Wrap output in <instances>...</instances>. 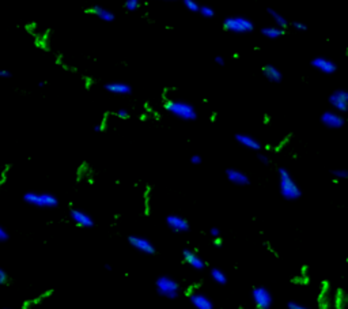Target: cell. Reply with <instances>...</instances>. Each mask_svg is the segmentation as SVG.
<instances>
[{
	"instance_id": "cell-31",
	"label": "cell",
	"mask_w": 348,
	"mask_h": 309,
	"mask_svg": "<svg viewBox=\"0 0 348 309\" xmlns=\"http://www.w3.org/2000/svg\"><path fill=\"white\" fill-rule=\"evenodd\" d=\"M7 281H8V275L7 272L3 269H0V285H6Z\"/></svg>"
},
{
	"instance_id": "cell-24",
	"label": "cell",
	"mask_w": 348,
	"mask_h": 309,
	"mask_svg": "<svg viewBox=\"0 0 348 309\" xmlns=\"http://www.w3.org/2000/svg\"><path fill=\"white\" fill-rule=\"evenodd\" d=\"M183 3H184V6L189 10V11H192V13H199V8H200V6L196 3V0H183Z\"/></svg>"
},
{
	"instance_id": "cell-10",
	"label": "cell",
	"mask_w": 348,
	"mask_h": 309,
	"mask_svg": "<svg viewBox=\"0 0 348 309\" xmlns=\"http://www.w3.org/2000/svg\"><path fill=\"white\" fill-rule=\"evenodd\" d=\"M166 225L170 228V231L176 232V233H186L189 232V222L188 219H185L181 215L177 214H170L166 218Z\"/></svg>"
},
{
	"instance_id": "cell-12",
	"label": "cell",
	"mask_w": 348,
	"mask_h": 309,
	"mask_svg": "<svg viewBox=\"0 0 348 309\" xmlns=\"http://www.w3.org/2000/svg\"><path fill=\"white\" fill-rule=\"evenodd\" d=\"M70 217L73 219V224H76L80 228H92L94 226V219L92 218V215L83 210L73 209L70 212Z\"/></svg>"
},
{
	"instance_id": "cell-22",
	"label": "cell",
	"mask_w": 348,
	"mask_h": 309,
	"mask_svg": "<svg viewBox=\"0 0 348 309\" xmlns=\"http://www.w3.org/2000/svg\"><path fill=\"white\" fill-rule=\"evenodd\" d=\"M268 14H270L271 17H272V19L275 20L276 26L277 27H282V29H284V27L289 25V22H287V19L283 17L282 14L276 13L275 10H272V8H268Z\"/></svg>"
},
{
	"instance_id": "cell-20",
	"label": "cell",
	"mask_w": 348,
	"mask_h": 309,
	"mask_svg": "<svg viewBox=\"0 0 348 309\" xmlns=\"http://www.w3.org/2000/svg\"><path fill=\"white\" fill-rule=\"evenodd\" d=\"M261 33H263V36H265L267 39H275L282 37L283 34H284V29L277 26H267L261 29Z\"/></svg>"
},
{
	"instance_id": "cell-5",
	"label": "cell",
	"mask_w": 348,
	"mask_h": 309,
	"mask_svg": "<svg viewBox=\"0 0 348 309\" xmlns=\"http://www.w3.org/2000/svg\"><path fill=\"white\" fill-rule=\"evenodd\" d=\"M223 27L231 33L245 34L253 32L255 25L249 18H245V17H229L224 19Z\"/></svg>"
},
{
	"instance_id": "cell-34",
	"label": "cell",
	"mask_w": 348,
	"mask_h": 309,
	"mask_svg": "<svg viewBox=\"0 0 348 309\" xmlns=\"http://www.w3.org/2000/svg\"><path fill=\"white\" fill-rule=\"evenodd\" d=\"M258 159H260V162H263V164H270V157H268L267 154H258Z\"/></svg>"
},
{
	"instance_id": "cell-13",
	"label": "cell",
	"mask_w": 348,
	"mask_h": 309,
	"mask_svg": "<svg viewBox=\"0 0 348 309\" xmlns=\"http://www.w3.org/2000/svg\"><path fill=\"white\" fill-rule=\"evenodd\" d=\"M183 256H184V262L188 266H191L192 269H195V270H204L205 267H207V264H205V262H204L203 259L200 257V255L197 253V252H195V251L192 250H186L183 252Z\"/></svg>"
},
{
	"instance_id": "cell-39",
	"label": "cell",
	"mask_w": 348,
	"mask_h": 309,
	"mask_svg": "<svg viewBox=\"0 0 348 309\" xmlns=\"http://www.w3.org/2000/svg\"><path fill=\"white\" fill-rule=\"evenodd\" d=\"M167 1H171V0H167Z\"/></svg>"
},
{
	"instance_id": "cell-1",
	"label": "cell",
	"mask_w": 348,
	"mask_h": 309,
	"mask_svg": "<svg viewBox=\"0 0 348 309\" xmlns=\"http://www.w3.org/2000/svg\"><path fill=\"white\" fill-rule=\"evenodd\" d=\"M279 188H280V195H282L286 200H296L299 199L302 192L299 185L296 184V181L293 178L291 173H290L286 168H279Z\"/></svg>"
},
{
	"instance_id": "cell-33",
	"label": "cell",
	"mask_w": 348,
	"mask_h": 309,
	"mask_svg": "<svg viewBox=\"0 0 348 309\" xmlns=\"http://www.w3.org/2000/svg\"><path fill=\"white\" fill-rule=\"evenodd\" d=\"M294 29H296V30H301V32H305L306 29H308V26L305 25V23H301V22H294Z\"/></svg>"
},
{
	"instance_id": "cell-35",
	"label": "cell",
	"mask_w": 348,
	"mask_h": 309,
	"mask_svg": "<svg viewBox=\"0 0 348 309\" xmlns=\"http://www.w3.org/2000/svg\"><path fill=\"white\" fill-rule=\"evenodd\" d=\"M210 234L214 237V238H219V237H220V231H219L218 228H212L210 231Z\"/></svg>"
},
{
	"instance_id": "cell-19",
	"label": "cell",
	"mask_w": 348,
	"mask_h": 309,
	"mask_svg": "<svg viewBox=\"0 0 348 309\" xmlns=\"http://www.w3.org/2000/svg\"><path fill=\"white\" fill-rule=\"evenodd\" d=\"M90 11H92V14H95L99 19H102L104 22H113V20H114V14H113L112 11H109V10L104 8V7L94 6L92 7Z\"/></svg>"
},
{
	"instance_id": "cell-26",
	"label": "cell",
	"mask_w": 348,
	"mask_h": 309,
	"mask_svg": "<svg viewBox=\"0 0 348 309\" xmlns=\"http://www.w3.org/2000/svg\"><path fill=\"white\" fill-rule=\"evenodd\" d=\"M333 177H335V180H344V178L348 177V172L346 169L333 171Z\"/></svg>"
},
{
	"instance_id": "cell-27",
	"label": "cell",
	"mask_w": 348,
	"mask_h": 309,
	"mask_svg": "<svg viewBox=\"0 0 348 309\" xmlns=\"http://www.w3.org/2000/svg\"><path fill=\"white\" fill-rule=\"evenodd\" d=\"M287 308L289 309H311V308H309V307H306V305H303V304L295 303V301H290V303L287 304Z\"/></svg>"
},
{
	"instance_id": "cell-17",
	"label": "cell",
	"mask_w": 348,
	"mask_h": 309,
	"mask_svg": "<svg viewBox=\"0 0 348 309\" xmlns=\"http://www.w3.org/2000/svg\"><path fill=\"white\" fill-rule=\"evenodd\" d=\"M105 90L113 94H129L131 93V86L124 82H112L105 85Z\"/></svg>"
},
{
	"instance_id": "cell-28",
	"label": "cell",
	"mask_w": 348,
	"mask_h": 309,
	"mask_svg": "<svg viewBox=\"0 0 348 309\" xmlns=\"http://www.w3.org/2000/svg\"><path fill=\"white\" fill-rule=\"evenodd\" d=\"M8 238H10L8 232H7L4 228L0 226V243H6V241H8Z\"/></svg>"
},
{
	"instance_id": "cell-36",
	"label": "cell",
	"mask_w": 348,
	"mask_h": 309,
	"mask_svg": "<svg viewBox=\"0 0 348 309\" xmlns=\"http://www.w3.org/2000/svg\"><path fill=\"white\" fill-rule=\"evenodd\" d=\"M215 63L219 64V66H224V59L222 56H217V58H215Z\"/></svg>"
},
{
	"instance_id": "cell-21",
	"label": "cell",
	"mask_w": 348,
	"mask_h": 309,
	"mask_svg": "<svg viewBox=\"0 0 348 309\" xmlns=\"http://www.w3.org/2000/svg\"><path fill=\"white\" fill-rule=\"evenodd\" d=\"M211 278L218 285H226L227 283V275L220 269H217V267L211 270Z\"/></svg>"
},
{
	"instance_id": "cell-38",
	"label": "cell",
	"mask_w": 348,
	"mask_h": 309,
	"mask_svg": "<svg viewBox=\"0 0 348 309\" xmlns=\"http://www.w3.org/2000/svg\"><path fill=\"white\" fill-rule=\"evenodd\" d=\"M45 85H46V80H44V82H39V83H38L39 87H44Z\"/></svg>"
},
{
	"instance_id": "cell-25",
	"label": "cell",
	"mask_w": 348,
	"mask_h": 309,
	"mask_svg": "<svg viewBox=\"0 0 348 309\" xmlns=\"http://www.w3.org/2000/svg\"><path fill=\"white\" fill-rule=\"evenodd\" d=\"M199 13L201 14L204 18H212L215 15V11L210 6H201L199 8Z\"/></svg>"
},
{
	"instance_id": "cell-23",
	"label": "cell",
	"mask_w": 348,
	"mask_h": 309,
	"mask_svg": "<svg viewBox=\"0 0 348 309\" xmlns=\"http://www.w3.org/2000/svg\"><path fill=\"white\" fill-rule=\"evenodd\" d=\"M124 7L127 11L133 13V11H136L139 7H140V0H125Z\"/></svg>"
},
{
	"instance_id": "cell-29",
	"label": "cell",
	"mask_w": 348,
	"mask_h": 309,
	"mask_svg": "<svg viewBox=\"0 0 348 309\" xmlns=\"http://www.w3.org/2000/svg\"><path fill=\"white\" fill-rule=\"evenodd\" d=\"M116 116H117L118 118L127 120V118L129 117V112H128V111H125V109H120V111H117V112H116Z\"/></svg>"
},
{
	"instance_id": "cell-18",
	"label": "cell",
	"mask_w": 348,
	"mask_h": 309,
	"mask_svg": "<svg viewBox=\"0 0 348 309\" xmlns=\"http://www.w3.org/2000/svg\"><path fill=\"white\" fill-rule=\"evenodd\" d=\"M263 73L265 75V78L268 79L270 82H274V83H279L283 79V74L280 73V70L276 68L275 66H272V64L264 67Z\"/></svg>"
},
{
	"instance_id": "cell-15",
	"label": "cell",
	"mask_w": 348,
	"mask_h": 309,
	"mask_svg": "<svg viewBox=\"0 0 348 309\" xmlns=\"http://www.w3.org/2000/svg\"><path fill=\"white\" fill-rule=\"evenodd\" d=\"M236 140L246 149L255 150V152L261 150V143L256 138L250 136L249 134H236Z\"/></svg>"
},
{
	"instance_id": "cell-3",
	"label": "cell",
	"mask_w": 348,
	"mask_h": 309,
	"mask_svg": "<svg viewBox=\"0 0 348 309\" xmlns=\"http://www.w3.org/2000/svg\"><path fill=\"white\" fill-rule=\"evenodd\" d=\"M155 289L161 297L167 298V300H176L180 296L181 286L174 278L169 275H161L158 276L157 282H155Z\"/></svg>"
},
{
	"instance_id": "cell-7",
	"label": "cell",
	"mask_w": 348,
	"mask_h": 309,
	"mask_svg": "<svg viewBox=\"0 0 348 309\" xmlns=\"http://www.w3.org/2000/svg\"><path fill=\"white\" fill-rule=\"evenodd\" d=\"M329 104L333 108V111L339 113L347 112L348 109V93L343 89L335 90L329 97Z\"/></svg>"
},
{
	"instance_id": "cell-30",
	"label": "cell",
	"mask_w": 348,
	"mask_h": 309,
	"mask_svg": "<svg viewBox=\"0 0 348 309\" xmlns=\"http://www.w3.org/2000/svg\"><path fill=\"white\" fill-rule=\"evenodd\" d=\"M13 77V74L10 73L8 70H4V68H0V79H10Z\"/></svg>"
},
{
	"instance_id": "cell-14",
	"label": "cell",
	"mask_w": 348,
	"mask_h": 309,
	"mask_svg": "<svg viewBox=\"0 0 348 309\" xmlns=\"http://www.w3.org/2000/svg\"><path fill=\"white\" fill-rule=\"evenodd\" d=\"M311 66L317 68L318 71H321L322 74H333L337 70V66L335 64V61H332L330 59L327 58H315L311 60Z\"/></svg>"
},
{
	"instance_id": "cell-2",
	"label": "cell",
	"mask_w": 348,
	"mask_h": 309,
	"mask_svg": "<svg viewBox=\"0 0 348 309\" xmlns=\"http://www.w3.org/2000/svg\"><path fill=\"white\" fill-rule=\"evenodd\" d=\"M165 108L174 117L184 120V121H195L197 118L195 106L186 101H167Z\"/></svg>"
},
{
	"instance_id": "cell-8",
	"label": "cell",
	"mask_w": 348,
	"mask_h": 309,
	"mask_svg": "<svg viewBox=\"0 0 348 309\" xmlns=\"http://www.w3.org/2000/svg\"><path fill=\"white\" fill-rule=\"evenodd\" d=\"M128 243L131 244V247H133L135 250L145 253V255H154L155 253V247L148 238L140 236H129L128 237Z\"/></svg>"
},
{
	"instance_id": "cell-4",
	"label": "cell",
	"mask_w": 348,
	"mask_h": 309,
	"mask_svg": "<svg viewBox=\"0 0 348 309\" xmlns=\"http://www.w3.org/2000/svg\"><path fill=\"white\" fill-rule=\"evenodd\" d=\"M23 200L37 209H55L59 206V199L48 192H26Z\"/></svg>"
},
{
	"instance_id": "cell-9",
	"label": "cell",
	"mask_w": 348,
	"mask_h": 309,
	"mask_svg": "<svg viewBox=\"0 0 348 309\" xmlns=\"http://www.w3.org/2000/svg\"><path fill=\"white\" fill-rule=\"evenodd\" d=\"M321 123L328 128L339 130L344 125V117L342 116V113L336 111H327L321 115Z\"/></svg>"
},
{
	"instance_id": "cell-32",
	"label": "cell",
	"mask_w": 348,
	"mask_h": 309,
	"mask_svg": "<svg viewBox=\"0 0 348 309\" xmlns=\"http://www.w3.org/2000/svg\"><path fill=\"white\" fill-rule=\"evenodd\" d=\"M191 162L193 165H200L203 162V158L200 157V155H197V154H195V155H192L191 157Z\"/></svg>"
},
{
	"instance_id": "cell-37",
	"label": "cell",
	"mask_w": 348,
	"mask_h": 309,
	"mask_svg": "<svg viewBox=\"0 0 348 309\" xmlns=\"http://www.w3.org/2000/svg\"><path fill=\"white\" fill-rule=\"evenodd\" d=\"M94 131H97V132L102 131V125H101V124L95 125V127H94Z\"/></svg>"
},
{
	"instance_id": "cell-6",
	"label": "cell",
	"mask_w": 348,
	"mask_h": 309,
	"mask_svg": "<svg viewBox=\"0 0 348 309\" xmlns=\"http://www.w3.org/2000/svg\"><path fill=\"white\" fill-rule=\"evenodd\" d=\"M252 298L257 309H270L274 304L272 293L264 286H256L252 290Z\"/></svg>"
},
{
	"instance_id": "cell-11",
	"label": "cell",
	"mask_w": 348,
	"mask_h": 309,
	"mask_svg": "<svg viewBox=\"0 0 348 309\" xmlns=\"http://www.w3.org/2000/svg\"><path fill=\"white\" fill-rule=\"evenodd\" d=\"M189 301L196 309H215V305L210 297L200 291H193L189 294Z\"/></svg>"
},
{
	"instance_id": "cell-16",
	"label": "cell",
	"mask_w": 348,
	"mask_h": 309,
	"mask_svg": "<svg viewBox=\"0 0 348 309\" xmlns=\"http://www.w3.org/2000/svg\"><path fill=\"white\" fill-rule=\"evenodd\" d=\"M226 176H227L230 183L236 185L243 187V185H248L250 183L249 177H248L242 171H238V169H234V168L227 169V171H226Z\"/></svg>"
}]
</instances>
